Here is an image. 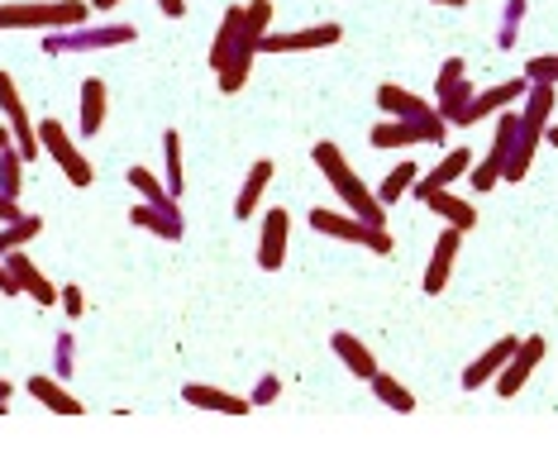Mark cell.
<instances>
[{"label": "cell", "mask_w": 558, "mask_h": 472, "mask_svg": "<svg viewBox=\"0 0 558 472\" xmlns=\"http://www.w3.org/2000/svg\"><path fill=\"white\" fill-rule=\"evenodd\" d=\"M58 305L72 315V320H82V315H86V296H82V287H72V282H68V287L58 291Z\"/></svg>", "instance_id": "39"}, {"label": "cell", "mask_w": 558, "mask_h": 472, "mask_svg": "<svg viewBox=\"0 0 558 472\" xmlns=\"http://www.w3.org/2000/svg\"><path fill=\"white\" fill-rule=\"evenodd\" d=\"M130 225L148 229V234H158V239H168V244H177V239L186 234V220H182V215H168V210L148 206V201H138V206L130 210Z\"/></svg>", "instance_id": "25"}, {"label": "cell", "mask_w": 558, "mask_h": 472, "mask_svg": "<svg viewBox=\"0 0 558 472\" xmlns=\"http://www.w3.org/2000/svg\"><path fill=\"white\" fill-rule=\"evenodd\" d=\"M158 10H162L168 20H182V15H186V0H158Z\"/></svg>", "instance_id": "43"}, {"label": "cell", "mask_w": 558, "mask_h": 472, "mask_svg": "<svg viewBox=\"0 0 558 472\" xmlns=\"http://www.w3.org/2000/svg\"><path fill=\"white\" fill-rule=\"evenodd\" d=\"M106 100H110L106 82H100V76H86L82 82V114H77L82 138H96L100 130H106Z\"/></svg>", "instance_id": "19"}, {"label": "cell", "mask_w": 558, "mask_h": 472, "mask_svg": "<svg viewBox=\"0 0 558 472\" xmlns=\"http://www.w3.org/2000/svg\"><path fill=\"white\" fill-rule=\"evenodd\" d=\"M544 353H549V339H520V343H515V353L506 359V367L497 373V382H492V387H497V397L511 401L515 391L530 382V373H535V367L544 363Z\"/></svg>", "instance_id": "8"}, {"label": "cell", "mask_w": 558, "mask_h": 472, "mask_svg": "<svg viewBox=\"0 0 558 472\" xmlns=\"http://www.w3.org/2000/svg\"><path fill=\"white\" fill-rule=\"evenodd\" d=\"M253 58H258L253 48H234V58L220 68V92H225V96H239V92H244V82H248V72H253Z\"/></svg>", "instance_id": "32"}, {"label": "cell", "mask_w": 558, "mask_h": 472, "mask_svg": "<svg viewBox=\"0 0 558 472\" xmlns=\"http://www.w3.org/2000/svg\"><path fill=\"white\" fill-rule=\"evenodd\" d=\"M92 20L86 0H10L0 5V29H77Z\"/></svg>", "instance_id": "2"}, {"label": "cell", "mask_w": 558, "mask_h": 472, "mask_svg": "<svg viewBox=\"0 0 558 472\" xmlns=\"http://www.w3.org/2000/svg\"><path fill=\"white\" fill-rule=\"evenodd\" d=\"M459 76H468V62H463V58H444V68H439V76H435V92L453 86Z\"/></svg>", "instance_id": "41"}, {"label": "cell", "mask_w": 558, "mask_h": 472, "mask_svg": "<svg viewBox=\"0 0 558 472\" xmlns=\"http://www.w3.org/2000/svg\"><path fill=\"white\" fill-rule=\"evenodd\" d=\"M39 148L58 162L62 172H68V182H72V186H92V182H96L92 158H86V153H82L77 144H72V134L62 130L58 120H39Z\"/></svg>", "instance_id": "6"}, {"label": "cell", "mask_w": 558, "mask_h": 472, "mask_svg": "<svg viewBox=\"0 0 558 472\" xmlns=\"http://www.w3.org/2000/svg\"><path fill=\"white\" fill-rule=\"evenodd\" d=\"M239 29H244V5H230V10H225V20H220V29H215L210 53H206L210 72H220L225 62L234 58V48H239Z\"/></svg>", "instance_id": "22"}, {"label": "cell", "mask_w": 558, "mask_h": 472, "mask_svg": "<svg viewBox=\"0 0 558 472\" xmlns=\"http://www.w3.org/2000/svg\"><path fill=\"white\" fill-rule=\"evenodd\" d=\"M525 92H530L525 76H511V82H501V86H487V92H477V96H473V106L463 110V130H473L477 120H487V114H497V110H511L515 100H525Z\"/></svg>", "instance_id": "11"}, {"label": "cell", "mask_w": 558, "mask_h": 472, "mask_svg": "<svg viewBox=\"0 0 558 472\" xmlns=\"http://www.w3.org/2000/svg\"><path fill=\"white\" fill-rule=\"evenodd\" d=\"M530 0H506L501 5V29H497V48H515L520 44V24H525Z\"/></svg>", "instance_id": "33"}, {"label": "cell", "mask_w": 558, "mask_h": 472, "mask_svg": "<svg viewBox=\"0 0 558 472\" xmlns=\"http://www.w3.org/2000/svg\"><path fill=\"white\" fill-rule=\"evenodd\" d=\"M268 24H272V0H248L244 29H239V48H253V53H258V38L268 34Z\"/></svg>", "instance_id": "29"}, {"label": "cell", "mask_w": 558, "mask_h": 472, "mask_svg": "<svg viewBox=\"0 0 558 472\" xmlns=\"http://www.w3.org/2000/svg\"><path fill=\"white\" fill-rule=\"evenodd\" d=\"M367 387H373V391H377V401L391 406V411H397V415H415V397H411V391H405V387H401V382L391 377V373H383V367H377V373L367 377Z\"/></svg>", "instance_id": "28"}, {"label": "cell", "mask_w": 558, "mask_h": 472, "mask_svg": "<svg viewBox=\"0 0 558 472\" xmlns=\"http://www.w3.org/2000/svg\"><path fill=\"white\" fill-rule=\"evenodd\" d=\"M15 144V134H10V124H0V148H10Z\"/></svg>", "instance_id": "45"}, {"label": "cell", "mask_w": 558, "mask_h": 472, "mask_svg": "<svg viewBox=\"0 0 558 472\" xmlns=\"http://www.w3.org/2000/svg\"><path fill=\"white\" fill-rule=\"evenodd\" d=\"M435 5H449V10H459V5H468V0H435Z\"/></svg>", "instance_id": "47"}, {"label": "cell", "mask_w": 558, "mask_h": 472, "mask_svg": "<svg viewBox=\"0 0 558 472\" xmlns=\"http://www.w3.org/2000/svg\"><path fill=\"white\" fill-rule=\"evenodd\" d=\"M468 168H473V153H468V148H449V153H444V158L435 162V168L421 172V177L411 182V196L421 201L429 186H453L459 177H468Z\"/></svg>", "instance_id": "15"}, {"label": "cell", "mask_w": 558, "mask_h": 472, "mask_svg": "<svg viewBox=\"0 0 558 472\" xmlns=\"http://www.w3.org/2000/svg\"><path fill=\"white\" fill-rule=\"evenodd\" d=\"M272 186V162L268 158H258L248 168V177H244V186H239V196H234V220L244 225L253 210H258V201H263V191Z\"/></svg>", "instance_id": "21"}, {"label": "cell", "mask_w": 558, "mask_h": 472, "mask_svg": "<svg viewBox=\"0 0 558 472\" xmlns=\"http://www.w3.org/2000/svg\"><path fill=\"white\" fill-rule=\"evenodd\" d=\"M0 263H5L10 273H15V282H20V291H24V296H34L39 305H58V291H62V287H53V282H48V277H44V267L34 263V258H29V253H24V249L5 253V258H0Z\"/></svg>", "instance_id": "13"}, {"label": "cell", "mask_w": 558, "mask_h": 472, "mask_svg": "<svg viewBox=\"0 0 558 472\" xmlns=\"http://www.w3.org/2000/svg\"><path fill=\"white\" fill-rule=\"evenodd\" d=\"M130 186L138 191V201H148V206H158V210H168V215H182V206H177V196H172V191L162 186L148 168H130Z\"/></svg>", "instance_id": "27"}, {"label": "cell", "mask_w": 558, "mask_h": 472, "mask_svg": "<svg viewBox=\"0 0 558 472\" xmlns=\"http://www.w3.org/2000/svg\"><path fill=\"white\" fill-rule=\"evenodd\" d=\"M554 110H558L554 86H549V82H530V92H525V110H515V114H520V144L539 148V138H544V130H549Z\"/></svg>", "instance_id": "10"}, {"label": "cell", "mask_w": 558, "mask_h": 472, "mask_svg": "<svg viewBox=\"0 0 558 472\" xmlns=\"http://www.w3.org/2000/svg\"><path fill=\"white\" fill-rule=\"evenodd\" d=\"M525 82H549L558 86V53H539L525 62Z\"/></svg>", "instance_id": "38"}, {"label": "cell", "mask_w": 558, "mask_h": 472, "mask_svg": "<svg viewBox=\"0 0 558 472\" xmlns=\"http://www.w3.org/2000/svg\"><path fill=\"white\" fill-rule=\"evenodd\" d=\"M182 401L196 406V411H215V415H248V411H253L248 397H230V391L206 387V382H186V387H182Z\"/></svg>", "instance_id": "16"}, {"label": "cell", "mask_w": 558, "mask_h": 472, "mask_svg": "<svg viewBox=\"0 0 558 472\" xmlns=\"http://www.w3.org/2000/svg\"><path fill=\"white\" fill-rule=\"evenodd\" d=\"M92 5H96V10H116L120 0H92Z\"/></svg>", "instance_id": "46"}, {"label": "cell", "mask_w": 558, "mask_h": 472, "mask_svg": "<svg viewBox=\"0 0 558 472\" xmlns=\"http://www.w3.org/2000/svg\"><path fill=\"white\" fill-rule=\"evenodd\" d=\"M344 29L339 24H311V29H291V34H263L258 38V53H311V48H335Z\"/></svg>", "instance_id": "9"}, {"label": "cell", "mask_w": 558, "mask_h": 472, "mask_svg": "<svg viewBox=\"0 0 558 472\" xmlns=\"http://www.w3.org/2000/svg\"><path fill=\"white\" fill-rule=\"evenodd\" d=\"M444 134H449V124L429 110V114H415V120H383L373 130V148H421V144L439 148Z\"/></svg>", "instance_id": "5"}, {"label": "cell", "mask_w": 558, "mask_h": 472, "mask_svg": "<svg viewBox=\"0 0 558 472\" xmlns=\"http://www.w3.org/2000/svg\"><path fill=\"white\" fill-rule=\"evenodd\" d=\"M468 186H473V191H497L501 186V168L492 158L473 162V168H468Z\"/></svg>", "instance_id": "37"}, {"label": "cell", "mask_w": 558, "mask_h": 472, "mask_svg": "<svg viewBox=\"0 0 558 472\" xmlns=\"http://www.w3.org/2000/svg\"><path fill=\"white\" fill-rule=\"evenodd\" d=\"M162 162H168V191L182 196V134L177 130L162 134Z\"/></svg>", "instance_id": "35"}, {"label": "cell", "mask_w": 558, "mask_h": 472, "mask_svg": "<svg viewBox=\"0 0 558 472\" xmlns=\"http://www.w3.org/2000/svg\"><path fill=\"white\" fill-rule=\"evenodd\" d=\"M287 239H291V215L282 206H272L263 215V234H258V267L263 273H277L287 263Z\"/></svg>", "instance_id": "12"}, {"label": "cell", "mask_w": 558, "mask_h": 472, "mask_svg": "<svg viewBox=\"0 0 558 472\" xmlns=\"http://www.w3.org/2000/svg\"><path fill=\"white\" fill-rule=\"evenodd\" d=\"M329 349L339 353V363H344V367H349V373L359 377V382H367V377L377 373V359H373V349H367L363 339H353L349 329H339V335L329 339Z\"/></svg>", "instance_id": "23"}, {"label": "cell", "mask_w": 558, "mask_h": 472, "mask_svg": "<svg viewBox=\"0 0 558 472\" xmlns=\"http://www.w3.org/2000/svg\"><path fill=\"white\" fill-rule=\"evenodd\" d=\"M277 397H282V377H258V387H253V406H272Z\"/></svg>", "instance_id": "40"}, {"label": "cell", "mask_w": 558, "mask_h": 472, "mask_svg": "<svg viewBox=\"0 0 558 472\" xmlns=\"http://www.w3.org/2000/svg\"><path fill=\"white\" fill-rule=\"evenodd\" d=\"M515 343H520V339H497L487 353H482V359L468 363V367H463V377H459V382H463V391H477V387H487V382H497V373L506 367V359L515 353Z\"/></svg>", "instance_id": "18"}, {"label": "cell", "mask_w": 558, "mask_h": 472, "mask_svg": "<svg viewBox=\"0 0 558 472\" xmlns=\"http://www.w3.org/2000/svg\"><path fill=\"white\" fill-rule=\"evenodd\" d=\"M0 191H5V196H15V201H20V191H24V158H20L15 144L0 148Z\"/></svg>", "instance_id": "34"}, {"label": "cell", "mask_w": 558, "mask_h": 472, "mask_svg": "<svg viewBox=\"0 0 558 472\" xmlns=\"http://www.w3.org/2000/svg\"><path fill=\"white\" fill-rule=\"evenodd\" d=\"M311 229H315V234H325V239H344V244H359V249H367V253H391L387 225H367V220H359L353 210H325V206H315V210H311Z\"/></svg>", "instance_id": "4"}, {"label": "cell", "mask_w": 558, "mask_h": 472, "mask_svg": "<svg viewBox=\"0 0 558 472\" xmlns=\"http://www.w3.org/2000/svg\"><path fill=\"white\" fill-rule=\"evenodd\" d=\"M377 110H387V120H415V114H429L435 106H429L425 96L387 82V86H377Z\"/></svg>", "instance_id": "24"}, {"label": "cell", "mask_w": 558, "mask_h": 472, "mask_svg": "<svg viewBox=\"0 0 558 472\" xmlns=\"http://www.w3.org/2000/svg\"><path fill=\"white\" fill-rule=\"evenodd\" d=\"M39 234H44V220H39V215H24V220L0 225V258H5V253H15V249H24L29 239H39Z\"/></svg>", "instance_id": "31"}, {"label": "cell", "mask_w": 558, "mask_h": 472, "mask_svg": "<svg viewBox=\"0 0 558 472\" xmlns=\"http://www.w3.org/2000/svg\"><path fill=\"white\" fill-rule=\"evenodd\" d=\"M544 134H549V144L558 148V124H549V130H544Z\"/></svg>", "instance_id": "48"}, {"label": "cell", "mask_w": 558, "mask_h": 472, "mask_svg": "<svg viewBox=\"0 0 558 472\" xmlns=\"http://www.w3.org/2000/svg\"><path fill=\"white\" fill-rule=\"evenodd\" d=\"M72 367H77V339L58 335L53 339V377H72Z\"/></svg>", "instance_id": "36"}, {"label": "cell", "mask_w": 558, "mask_h": 472, "mask_svg": "<svg viewBox=\"0 0 558 472\" xmlns=\"http://www.w3.org/2000/svg\"><path fill=\"white\" fill-rule=\"evenodd\" d=\"M311 158H315V168H320L325 182L335 186V196L344 201V210H353V215H359V220H367V225H387V206L377 201V191L349 168V158L339 153V144L320 138V144L311 148Z\"/></svg>", "instance_id": "1"}, {"label": "cell", "mask_w": 558, "mask_h": 472, "mask_svg": "<svg viewBox=\"0 0 558 472\" xmlns=\"http://www.w3.org/2000/svg\"><path fill=\"white\" fill-rule=\"evenodd\" d=\"M421 206H429L439 215L444 225H453V229H477V210H473V201H463V196H453L449 186H429L425 196H421Z\"/></svg>", "instance_id": "17"}, {"label": "cell", "mask_w": 558, "mask_h": 472, "mask_svg": "<svg viewBox=\"0 0 558 472\" xmlns=\"http://www.w3.org/2000/svg\"><path fill=\"white\" fill-rule=\"evenodd\" d=\"M0 296H24L20 282H15V273H10L5 263H0Z\"/></svg>", "instance_id": "42"}, {"label": "cell", "mask_w": 558, "mask_h": 472, "mask_svg": "<svg viewBox=\"0 0 558 472\" xmlns=\"http://www.w3.org/2000/svg\"><path fill=\"white\" fill-rule=\"evenodd\" d=\"M415 177H421V168H415L411 158H405V162H397V168H391V172L383 177V186H377V201H383V206L391 210V206H397V201L405 196V191H411V182H415Z\"/></svg>", "instance_id": "30"}, {"label": "cell", "mask_w": 558, "mask_h": 472, "mask_svg": "<svg viewBox=\"0 0 558 472\" xmlns=\"http://www.w3.org/2000/svg\"><path fill=\"white\" fill-rule=\"evenodd\" d=\"M29 397L44 401L48 411H58V415H82V401L62 387V377H29Z\"/></svg>", "instance_id": "26"}, {"label": "cell", "mask_w": 558, "mask_h": 472, "mask_svg": "<svg viewBox=\"0 0 558 472\" xmlns=\"http://www.w3.org/2000/svg\"><path fill=\"white\" fill-rule=\"evenodd\" d=\"M0 114H5L10 134H15L20 158L34 162V158L44 153V148H39V124L29 120V110H24V96L15 92V76H10V72H0Z\"/></svg>", "instance_id": "7"}, {"label": "cell", "mask_w": 558, "mask_h": 472, "mask_svg": "<svg viewBox=\"0 0 558 472\" xmlns=\"http://www.w3.org/2000/svg\"><path fill=\"white\" fill-rule=\"evenodd\" d=\"M134 24H77V29H48L44 53L48 58H72V53H100V48H124L134 44Z\"/></svg>", "instance_id": "3"}, {"label": "cell", "mask_w": 558, "mask_h": 472, "mask_svg": "<svg viewBox=\"0 0 558 472\" xmlns=\"http://www.w3.org/2000/svg\"><path fill=\"white\" fill-rule=\"evenodd\" d=\"M10 397H15V382H5V377H0V401H10Z\"/></svg>", "instance_id": "44"}, {"label": "cell", "mask_w": 558, "mask_h": 472, "mask_svg": "<svg viewBox=\"0 0 558 472\" xmlns=\"http://www.w3.org/2000/svg\"><path fill=\"white\" fill-rule=\"evenodd\" d=\"M459 244H463V229H444V234L435 239V253H429V267L421 277V287L429 291V296H439L444 287H449V273H453V258H459Z\"/></svg>", "instance_id": "14"}, {"label": "cell", "mask_w": 558, "mask_h": 472, "mask_svg": "<svg viewBox=\"0 0 558 472\" xmlns=\"http://www.w3.org/2000/svg\"><path fill=\"white\" fill-rule=\"evenodd\" d=\"M473 96H477V86H473V76H459L453 86H444V92H435V114L449 130H463V110L473 106Z\"/></svg>", "instance_id": "20"}]
</instances>
